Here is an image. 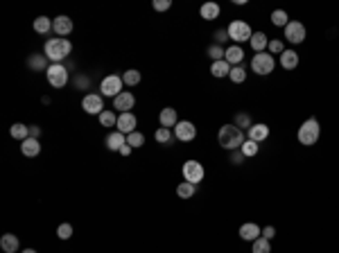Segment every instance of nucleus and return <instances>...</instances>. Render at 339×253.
Masks as SVG:
<instances>
[{
	"label": "nucleus",
	"mask_w": 339,
	"mask_h": 253,
	"mask_svg": "<svg viewBox=\"0 0 339 253\" xmlns=\"http://www.w3.org/2000/svg\"><path fill=\"white\" fill-rule=\"evenodd\" d=\"M70 52H72V43L62 36L48 38L46 46H43V54H46L48 61H52V64H62L64 59H68Z\"/></svg>",
	"instance_id": "f257e3e1"
},
{
	"label": "nucleus",
	"mask_w": 339,
	"mask_h": 253,
	"mask_svg": "<svg viewBox=\"0 0 339 253\" xmlns=\"http://www.w3.org/2000/svg\"><path fill=\"white\" fill-rule=\"evenodd\" d=\"M244 140H246L244 132H242V129H238L236 124H224L220 129V134H217V142H220V147H224L226 152L240 150Z\"/></svg>",
	"instance_id": "f03ea898"
},
{
	"label": "nucleus",
	"mask_w": 339,
	"mask_h": 253,
	"mask_svg": "<svg viewBox=\"0 0 339 253\" xmlns=\"http://www.w3.org/2000/svg\"><path fill=\"white\" fill-rule=\"evenodd\" d=\"M319 136H321V124H319V120H316V118H308V120L298 126V134H296L298 142H301L303 147L316 145Z\"/></svg>",
	"instance_id": "7ed1b4c3"
},
{
	"label": "nucleus",
	"mask_w": 339,
	"mask_h": 253,
	"mask_svg": "<svg viewBox=\"0 0 339 253\" xmlns=\"http://www.w3.org/2000/svg\"><path fill=\"white\" fill-rule=\"evenodd\" d=\"M226 32H228V38H231L236 46H240V43H244V41H251V36H254V30H251V25L246 23V20H233V23L226 28Z\"/></svg>",
	"instance_id": "20e7f679"
},
{
	"label": "nucleus",
	"mask_w": 339,
	"mask_h": 253,
	"mask_svg": "<svg viewBox=\"0 0 339 253\" xmlns=\"http://www.w3.org/2000/svg\"><path fill=\"white\" fill-rule=\"evenodd\" d=\"M274 68H276V59H274V54H269V52H258V54H254V59H251V70L260 77L274 72Z\"/></svg>",
	"instance_id": "39448f33"
},
{
	"label": "nucleus",
	"mask_w": 339,
	"mask_h": 253,
	"mask_svg": "<svg viewBox=\"0 0 339 253\" xmlns=\"http://www.w3.org/2000/svg\"><path fill=\"white\" fill-rule=\"evenodd\" d=\"M46 80L52 88H64L68 84V68L62 64H50V68L46 70Z\"/></svg>",
	"instance_id": "423d86ee"
},
{
	"label": "nucleus",
	"mask_w": 339,
	"mask_h": 253,
	"mask_svg": "<svg viewBox=\"0 0 339 253\" xmlns=\"http://www.w3.org/2000/svg\"><path fill=\"white\" fill-rule=\"evenodd\" d=\"M181 174H184V181L199 186V183L204 181V176H206V170H204V165L199 163V160L190 158V160H186V163H184V170H181Z\"/></svg>",
	"instance_id": "0eeeda50"
},
{
	"label": "nucleus",
	"mask_w": 339,
	"mask_h": 253,
	"mask_svg": "<svg viewBox=\"0 0 339 253\" xmlns=\"http://www.w3.org/2000/svg\"><path fill=\"white\" fill-rule=\"evenodd\" d=\"M122 77L120 75H106L102 82H100V93L104 98H118L122 93Z\"/></svg>",
	"instance_id": "6e6552de"
},
{
	"label": "nucleus",
	"mask_w": 339,
	"mask_h": 253,
	"mask_svg": "<svg viewBox=\"0 0 339 253\" xmlns=\"http://www.w3.org/2000/svg\"><path fill=\"white\" fill-rule=\"evenodd\" d=\"M172 132H174V140H181V142H192L197 138V126L190 120H179Z\"/></svg>",
	"instance_id": "1a4fd4ad"
},
{
	"label": "nucleus",
	"mask_w": 339,
	"mask_h": 253,
	"mask_svg": "<svg viewBox=\"0 0 339 253\" xmlns=\"http://www.w3.org/2000/svg\"><path fill=\"white\" fill-rule=\"evenodd\" d=\"M306 34H308V30L301 20H290L288 28H285V38H288L290 43H294V46L306 41Z\"/></svg>",
	"instance_id": "9d476101"
},
{
	"label": "nucleus",
	"mask_w": 339,
	"mask_h": 253,
	"mask_svg": "<svg viewBox=\"0 0 339 253\" xmlns=\"http://www.w3.org/2000/svg\"><path fill=\"white\" fill-rule=\"evenodd\" d=\"M82 108H84L86 113H90V116H100V113L104 111L102 95H98V93H86L84 98H82Z\"/></svg>",
	"instance_id": "9b49d317"
},
{
	"label": "nucleus",
	"mask_w": 339,
	"mask_h": 253,
	"mask_svg": "<svg viewBox=\"0 0 339 253\" xmlns=\"http://www.w3.org/2000/svg\"><path fill=\"white\" fill-rule=\"evenodd\" d=\"M72 28H75V23H72L70 16H56V18H52V32L56 34V36L66 38L68 34L72 32Z\"/></svg>",
	"instance_id": "f8f14e48"
},
{
	"label": "nucleus",
	"mask_w": 339,
	"mask_h": 253,
	"mask_svg": "<svg viewBox=\"0 0 339 253\" xmlns=\"http://www.w3.org/2000/svg\"><path fill=\"white\" fill-rule=\"evenodd\" d=\"M134 104H136V98L129 90H122L118 98H113V108H118L120 113H129L134 108Z\"/></svg>",
	"instance_id": "ddd939ff"
},
{
	"label": "nucleus",
	"mask_w": 339,
	"mask_h": 253,
	"mask_svg": "<svg viewBox=\"0 0 339 253\" xmlns=\"http://www.w3.org/2000/svg\"><path fill=\"white\" fill-rule=\"evenodd\" d=\"M136 124H138V120H136V116H134L132 111L129 113H120L118 116V132L120 134H124V136H129L132 132H136Z\"/></svg>",
	"instance_id": "4468645a"
},
{
	"label": "nucleus",
	"mask_w": 339,
	"mask_h": 253,
	"mask_svg": "<svg viewBox=\"0 0 339 253\" xmlns=\"http://www.w3.org/2000/svg\"><path fill=\"white\" fill-rule=\"evenodd\" d=\"M260 235H262V228L258 224H254V222H246V224L240 226V238L244 242H256Z\"/></svg>",
	"instance_id": "2eb2a0df"
},
{
	"label": "nucleus",
	"mask_w": 339,
	"mask_h": 253,
	"mask_svg": "<svg viewBox=\"0 0 339 253\" xmlns=\"http://www.w3.org/2000/svg\"><path fill=\"white\" fill-rule=\"evenodd\" d=\"M104 145H106V150H111V152H120V150H122V145H127V136H124V134H120L118 129H116V132H111L106 136Z\"/></svg>",
	"instance_id": "dca6fc26"
},
{
	"label": "nucleus",
	"mask_w": 339,
	"mask_h": 253,
	"mask_svg": "<svg viewBox=\"0 0 339 253\" xmlns=\"http://www.w3.org/2000/svg\"><path fill=\"white\" fill-rule=\"evenodd\" d=\"M246 138H249V140H256V142L267 140L269 138V126L262 124V122H254V126L246 132Z\"/></svg>",
	"instance_id": "f3484780"
},
{
	"label": "nucleus",
	"mask_w": 339,
	"mask_h": 253,
	"mask_svg": "<svg viewBox=\"0 0 339 253\" xmlns=\"http://www.w3.org/2000/svg\"><path fill=\"white\" fill-rule=\"evenodd\" d=\"M158 122L160 126H168V129H174L176 122H179V116H176V108L172 106H165L163 111L158 113Z\"/></svg>",
	"instance_id": "a211bd4d"
},
{
	"label": "nucleus",
	"mask_w": 339,
	"mask_h": 253,
	"mask_svg": "<svg viewBox=\"0 0 339 253\" xmlns=\"http://www.w3.org/2000/svg\"><path fill=\"white\" fill-rule=\"evenodd\" d=\"M20 152H23L28 158H34V156L41 154V142H38V138H25L23 142H20Z\"/></svg>",
	"instance_id": "6ab92c4d"
},
{
	"label": "nucleus",
	"mask_w": 339,
	"mask_h": 253,
	"mask_svg": "<svg viewBox=\"0 0 339 253\" xmlns=\"http://www.w3.org/2000/svg\"><path fill=\"white\" fill-rule=\"evenodd\" d=\"M224 59L228 61V64H231V68H233V66H240V64H242V59H244V50H242L240 46H236V43H233V46H228V48H226V52H224Z\"/></svg>",
	"instance_id": "aec40b11"
},
{
	"label": "nucleus",
	"mask_w": 339,
	"mask_h": 253,
	"mask_svg": "<svg viewBox=\"0 0 339 253\" xmlns=\"http://www.w3.org/2000/svg\"><path fill=\"white\" fill-rule=\"evenodd\" d=\"M18 246H20V242L14 233H5L0 238V248L5 253H18Z\"/></svg>",
	"instance_id": "412c9836"
},
{
	"label": "nucleus",
	"mask_w": 339,
	"mask_h": 253,
	"mask_svg": "<svg viewBox=\"0 0 339 253\" xmlns=\"http://www.w3.org/2000/svg\"><path fill=\"white\" fill-rule=\"evenodd\" d=\"M280 66L285 70H294L298 66V52L296 50H285L280 54Z\"/></svg>",
	"instance_id": "4be33fe9"
},
{
	"label": "nucleus",
	"mask_w": 339,
	"mask_h": 253,
	"mask_svg": "<svg viewBox=\"0 0 339 253\" xmlns=\"http://www.w3.org/2000/svg\"><path fill=\"white\" fill-rule=\"evenodd\" d=\"M228 72H231V64L226 59H222V61H212L210 64V75L212 77H228Z\"/></svg>",
	"instance_id": "5701e85b"
},
{
	"label": "nucleus",
	"mask_w": 339,
	"mask_h": 253,
	"mask_svg": "<svg viewBox=\"0 0 339 253\" xmlns=\"http://www.w3.org/2000/svg\"><path fill=\"white\" fill-rule=\"evenodd\" d=\"M249 46L254 48L256 54H258V52H264V50H267V46H269L267 34H264V32H254V36H251Z\"/></svg>",
	"instance_id": "b1692460"
},
{
	"label": "nucleus",
	"mask_w": 339,
	"mask_h": 253,
	"mask_svg": "<svg viewBox=\"0 0 339 253\" xmlns=\"http://www.w3.org/2000/svg\"><path fill=\"white\" fill-rule=\"evenodd\" d=\"M220 5L217 2H204L202 7H199V14H202L204 20H215L217 16H220Z\"/></svg>",
	"instance_id": "393cba45"
},
{
	"label": "nucleus",
	"mask_w": 339,
	"mask_h": 253,
	"mask_svg": "<svg viewBox=\"0 0 339 253\" xmlns=\"http://www.w3.org/2000/svg\"><path fill=\"white\" fill-rule=\"evenodd\" d=\"M28 66L32 68V70H43L46 72L48 68V56L46 54H32V56H28Z\"/></svg>",
	"instance_id": "a878e982"
},
{
	"label": "nucleus",
	"mask_w": 339,
	"mask_h": 253,
	"mask_svg": "<svg viewBox=\"0 0 339 253\" xmlns=\"http://www.w3.org/2000/svg\"><path fill=\"white\" fill-rule=\"evenodd\" d=\"M32 30L36 34H50L52 32V20L48 18V16H38V18H34Z\"/></svg>",
	"instance_id": "bb28decb"
},
{
	"label": "nucleus",
	"mask_w": 339,
	"mask_h": 253,
	"mask_svg": "<svg viewBox=\"0 0 339 253\" xmlns=\"http://www.w3.org/2000/svg\"><path fill=\"white\" fill-rule=\"evenodd\" d=\"M10 134H12V138H14V140L23 142L25 138H30V126L20 124V122H14V124L10 126Z\"/></svg>",
	"instance_id": "cd10ccee"
},
{
	"label": "nucleus",
	"mask_w": 339,
	"mask_h": 253,
	"mask_svg": "<svg viewBox=\"0 0 339 253\" xmlns=\"http://www.w3.org/2000/svg\"><path fill=\"white\" fill-rule=\"evenodd\" d=\"M194 192H197V186H194V183L184 181V183H179V186H176V194H179L181 199H192Z\"/></svg>",
	"instance_id": "c85d7f7f"
},
{
	"label": "nucleus",
	"mask_w": 339,
	"mask_h": 253,
	"mask_svg": "<svg viewBox=\"0 0 339 253\" xmlns=\"http://www.w3.org/2000/svg\"><path fill=\"white\" fill-rule=\"evenodd\" d=\"M154 138H156V142H160V145H168V142L174 140V132L168 129V126H158L156 134H154Z\"/></svg>",
	"instance_id": "c756f323"
},
{
	"label": "nucleus",
	"mask_w": 339,
	"mask_h": 253,
	"mask_svg": "<svg viewBox=\"0 0 339 253\" xmlns=\"http://www.w3.org/2000/svg\"><path fill=\"white\" fill-rule=\"evenodd\" d=\"M258 150H260V142L249 140V138H246V140L242 142V147H240V152L244 154V158H254V156L258 154Z\"/></svg>",
	"instance_id": "7c9ffc66"
},
{
	"label": "nucleus",
	"mask_w": 339,
	"mask_h": 253,
	"mask_svg": "<svg viewBox=\"0 0 339 253\" xmlns=\"http://www.w3.org/2000/svg\"><path fill=\"white\" fill-rule=\"evenodd\" d=\"M140 80H142V75H140V70H136V68H129V70L122 72V82H124L127 86L140 84Z\"/></svg>",
	"instance_id": "2f4dec72"
},
{
	"label": "nucleus",
	"mask_w": 339,
	"mask_h": 253,
	"mask_svg": "<svg viewBox=\"0 0 339 253\" xmlns=\"http://www.w3.org/2000/svg\"><path fill=\"white\" fill-rule=\"evenodd\" d=\"M251 253H272V244H269V240L260 235L256 242H251Z\"/></svg>",
	"instance_id": "473e14b6"
},
{
	"label": "nucleus",
	"mask_w": 339,
	"mask_h": 253,
	"mask_svg": "<svg viewBox=\"0 0 339 253\" xmlns=\"http://www.w3.org/2000/svg\"><path fill=\"white\" fill-rule=\"evenodd\" d=\"M272 23L276 25V28H288V23H290L288 12L285 10H274L272 12Z\"/></svg>",
	"instance_id": "72a5a7b5"
},
{
	"label": "nucleus",
	"mask_w": 339,
	"mask_h": 253,
	"mask_svg": "<svg viewBox=\"0 0 339 253\" xmlns=\"http://www.w3.org/2000/svg\"><path fill=\"white\" fill-rule=\"evenodd\" d=\"M228 80L233 82V84H244V80H246V70L242 66H233L231 68V72H228Z\"/></svg>",
	"instance_id": "f704fd0d"
},
{
	"label": "nucleus",
	"mask_w": 339,
	"mask_h": 253,
	"mask_svg": "<svg viewBox=\"0 0 339 253\" xmlns=\"http://www.w3.org/2000/svg\"><path fill=\"white\" fill-rule=\"evenodd\" d=\"M98 118H100V124L102 126H116L118 124V116H116L113 111H102Z\"/></svg>",
	"instance_id": "c9c22d12"
},
{
	"label": "nucleus",
	"mask_w": 339,
	"mask_h": 253,
	"mask_svg": "<svg viewBox=\"0 0 339 253\" xmlns=\"http://www.w3.org/2000/svg\"><path fill=\"white\" fill-rule=\"evenodd\" d=\"M233 124H236L238 129H246V132H249L251 126H254V122H251V116H249V113H238V116H236V122H233Z\"/></svg>",
	"instance_id": "e433bc0d"
},
{
	"label": "nucleus",
	"mask_w": 339,
	"mask_h": 253,
	"mask_svg": "<svg viewBox=\"0 0 339 253\" xmlns=\"http://www.w3.org/2000/svg\"><path fill=\"white\" fill-rule=\"evenodd\" d=\"M127 145H132L134 150H136V147H142L145 145V136H142L140 132H132L127 136Z\"/></svg>",
	"instance_id": "4c0bfd02"
},
{
	"label": "nucleus",
	"mask_w": 339,
	"mask_h": 253,
	"mask_svg": "<svg viewBox=\"0 0 339 253\" xmlns=\"http://www.w3.org/2000/svg\"><path fill=\"white\" fill-rule=\"evenodd\" d=\"M224 52H226V48L217 46V43H212V46L208 48V56H210L212 61H222L224 59Z\"/></svg>",
	"instance_id": "58836bf2"
},
{
	"label": "nucleus",
	"mask_w": 339,
	"mask_h": 253,
	"mask_svg": "<svg viewBox=\"0 0 339 253\" xmlns=\"http://www.w3.org/2000/svg\"><path fill=\"white\" fill-rule=\"evenodd\" d=\"M267 52L269 54H282V52H285V46H282V41H278V38H272L267 46Z\"/></svg>",
	"instance_id": "ea45409f"
},
{
	"label": "nucleus",
	"mask_w": 339,
	"mask_h": 253,
	"mask_svg": "<svg viewBox=\"0 0 339 253\" xmlns=\"http://www.w3.org/2000/svg\"><path fill=\"white\" fill-rule=\"evenodd\" d=\"M56 238L59 240H70L72 238V226L70 224H59V228H56Z\"/></svg>",
	"instance_id": "a19ab883"
},
{
	"label": "nucleus",
	"mask_w": 339,
	"mask_h": 253,
	"mask_svg": "<svg viewBox=\"0 0 339 253\" xmlns=\"http://www.w3.org/2000/svg\"><path fill=\"white\" fill-rule=\"evenodd\" d=\"M152 7H154L156 12H168L170 7H172V2H170V0H154V2H152Z\"/></svg>",
	"instance_id": "79ce46f5"
},
{
	"label": "nucleus",
	"mask_w": 339,
	"mask_h": 253,
	"mask_svg": "<svg viewBox=\"0 0 339 253\" xmlns=\"http://www.w3.org/2000/svg\"><path fill=\"white\" fill-rule=\"evenodd\" d=\"M228 41V32H226V30H217L215 32V43L217 46H222V43H226Z\"/></svg>",
	"instance_id": "37998d69"
},
{
	"label": "nucleus",
	"mask_w": 339,
	"mask_h": 253,
	"mask_svg": "<svg viewBox=\"0 0 339 253\" xmlns=\"http://www.w3.org/2000/svg\"><path fill=\"white\" fill-rule=\"evenodd\" d=\"M228 160H231L233 165H242V160H244V154H242L240 150H236V152H231V158H228Z\"/></svg>",
	"instance_id": "c03bdc74"
},
{
	"label": "nucleus",
	"mask_w": 339,
	"mask_h": 253,
	"mask_svg": "<svg viewBox=\"0 0 339 253\" xmlns=\"http://www.w3.org/2000/svg\"><path fill=\"white\" fill-rule=\"evenodd\" d=\"M274 235H276V228H274V226H264V228H262V238L272 240Z\"/></svg>",
	"instance_id": "a18cd8bd"
},
{
	"label": "nucleus",
	"mask_w": 339,
	"mask_h": 253,
	"mask_svg": "<svg viewBox=\"0 0 339 253\" xmlns=\"http://www.w3.org/2000/svg\"><path fill=\"white\" fill-rule=\"evenodd\" d=\"M75 84L80 86V88H84V86H86V88H88V84H90V82H88V77H82V75H77Z\"/></svg>",
	"instance_id": "49530a36"
},
{
	"label": "nucleus",
	"mask_w": 339,
	"mask_h": 253,
	"mask_svg": "<svg viewBox=\"0 0 339 253\" xmlns=\"http://www.w3.org/2000/svg\"><path fill=\"white\" fill-rule=\"evenodd\" d=\"M30 136H32V138H38V136H41V126H36V124L30 126Z\"/></svg>",
	"instance_id": "de8ad7c7"
},
{
	"label": "nucleus",
	"mask_w": 339,
	"mask_h": 253,
	"mask_svg": "<svg viewBox=\"0 0 339 253\" xmlns=\"http://www.w3.org/2000/svg\"><path fill=\"white\" fill-rule=\"evenodd\" d=\"M132 150H134L132 145H122V150H120V154H122V156H129V154H132Z\"/></svg>",
	"instance_id": "09e8293b"
},
{
	"label": "nucleus",
	"mask_w": 339,
	"mask_h": 253,
	"mask_svg": "<svg viewBox=\"0 0 339 253\" xmlns=\"http://www.w3.org/2000/svg\"><path fill=\"white\" fill-rule=\"evenodd\" d=\"M23 253H36V251H34V248H25Z\"/></svg>",
	"instance_id": "8fccbe9b"
}]
</instances>
